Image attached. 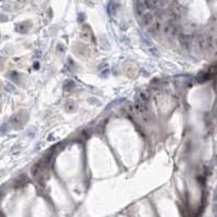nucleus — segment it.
<instances>
[{"label":"nucleus","mask_w":217,"mask_h":217,"mask_svg":"<svg viewBox=\"0 0 217 217\" xmlns=\"http://www.w3.org/2000/svg\"><path fill=\"white\" fill-rule=\"evenodd\" d=\"M7 90H8V91H10V92H12V91H14V90H15V88L12 85H10V84H8V85H7Z\"/></svg>","instance_id":"nucleus-1"}]
</instances>
